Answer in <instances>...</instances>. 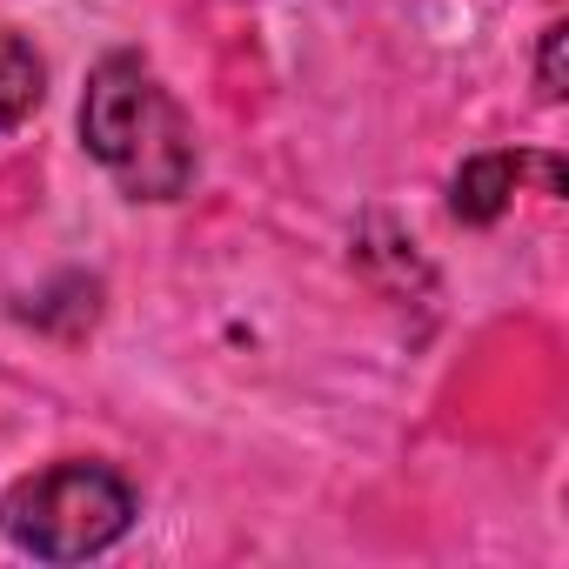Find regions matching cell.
<instances>
[{
  "mask_svg": "<svg viewBox=\"0 0 569 569\" xmlns=\"http://www.w3.org/2000/svg\"><path fill=\"white\" fill-rule=\"evenodd\" d=\"M81 148L128 201H181L194 181V128L141 54H108L88 74Z\"/></svg>",
  "mask_w": 569,
  "mask_h": 569,
  "instance_id": "6da1fadb",
  "label": "cell"
},
{
  "mask_svg": "<svg viewBox=\"0 0 569 569\" xmlns=\"http://www.w3.org/2000/svg\"><path fill=\"white\" fill-rule=\"evenodd\" d=\"M0 529L34 562H88L134 529V489L108 462H48L0 496Z\"/></svg>",
  "mask_w": 569,
  "mask_h": 569,
  "instance_id": "7a4b0ae2",
  "label": "cell"
},
{
  "mask_svg": "<svg viewBox=\"0 0 569 569\" xmlns=\"http://www.w3.org/2000/svg\"><path fill=\"white\" fill-rule=\"evenodd\" d=\"M542 161H549V154H509V148H496V154H469V161L456 168V181H449V208H456V221H469V228L502 221V208L516 201L522 174L542 168Z\"/></svg>",
  "mask_w": 569,
  "mask_h": 569,
  "instance_id": "3957f363",
  "label": "cell"
},
{
  "mask_svg": "<svg viewBox=\"0 0 569 569\" xmlns=\"http://www.w3.org/2000/svg\"><path fill=\"white\" fill-rule=\"evenodd\" d=\"M41 94H48V61L34 54L28 34L0 28V134H14L41 108Z\"/></svg>",
  "mask_w": 569,
  "mask_h": 569,
  "instance_id": "277c9868",
  "label": "cell"
},
{
  "mask_svg": "<svg viewBox=\"0 0 569 569\" xmlns=\"http://www.w3.org/2000/svg\"><path fill=\"white\" fill-rule=\"evenodd\" d=\"M562 41H569V28H542V54H536V88H542V101H562Z\"/></svg>",
  "mask_w": 569,
  "mask_h": 569,
  "instance_id": "5b68a950",
  "label": "cell"
}]
</instances>
